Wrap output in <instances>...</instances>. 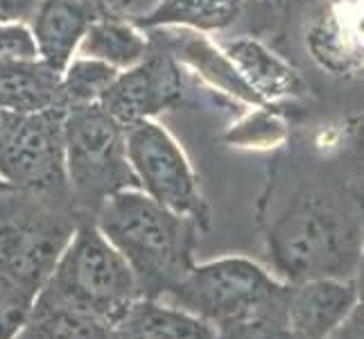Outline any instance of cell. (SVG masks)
I'll list each match as a JSON object with an SVG mask.
<instances>
[{
	"instance_id": "cell-8",
	"label": "cell",
	"mask_w": 364,
	"mask_h": 339,
	"mask_svg": "<svg viewBox=\"0 0 364 339\" xmlns=\"http://www.w3.org/2000/svg\"><path fill=\"white\" fill-rule=\"evenodd\" d=\"M127 158L138 190L177 215L208 226V206L191 158L166 127L143 120L127 127Z\"/></svg>"
},
{
	"instance_id": "cell-10",
	"label": "cell",
	"mask_w": 364,
	"mask_h": 339,
	"mask_svg": "<svg viewBox=\"0 0 364 339\" xmlns=\"http://www.w3.org/2000/svg\"><path fill=\"white\" fill-rule=\"evenodd\" d=\"M306 43L323 70L344 77L364 72V0H323Z\"/></svg>"
},
{
	"instance_id": "cell-27",
	"label": "cell",
	"mask_w": 364,
	"mask_h": 339,
	"mask_svg": "<svg viewBox=\"0 0 364 339\" xmlns=\"http://www.w3.org/2000/svg\"><path fill=\"white\" fill-rule=\"evenodd\" d=\"M360 161L364 166V122H362V131H360Z\"/></svg>"
},
{
	"instance_id": "cell-19",
	"label": "cell",
	"mask_w": 364,
	"mask_h": 339,
	"mask_svg": "<svg viewBox=\"0 0 364 339\" xmlns=\"http://www.w3.org/2000/svg\"><path fill=\"white\" fill-rule=\"evenodd\" d=\"M114 66L97 61L91 57L75 55L70 64L61 70V102L64 107H86V104H100L109 86L118 77Z\"/></svg>"
},
{
	"instance_id": "cell-25",
	"label": "cell",
	"mask_w": 364,
	"mask_h": 339,
	"mask_svg": "<svg viewBox=\"0 0 364 339\" xmlns=\"http://www.w3.org/2000/svg\"><path fill=\"white\" fill-rule=\"evenodd\" d=\"M86 3H91L102 16H122V11L132 5V0H86Z\"/></svg>"
},
{
	"instance_id": "cell-11",
	"label": "cell",
	"mask_w": 364,
	"mask_h": 339,
	"mask_svg": "<svg viewBox=\"0 0 364 339\" xmlns=\"http://www.w3.org/2000/svg\"><path fill=\"white\" fill-rule=\"evenodd\" d=\"M358 287L348 279H315L290 287L285 323L304 339H328L353 306Z\"/></svg>"
},
{
	"instance_id": "cell-26",
	"label": "cell",
	"mask_w": 364,
	"mask_h": 339,
	"mask_svg": "<svg viewBox=\"0 0 364 339\" xmlns=\"http://www.w3.org/2000/svg\"><path fill=\"white\" fill-rule=\"evenodd\" d=\"M362 224H364V217H362ZM358 298H364V242H362V256H360V265H358Z\"/></svg>"
},
{
	"instance_id": "cell-1",
	"label": "cell",
	"mask_w": 364,
	"mask_h": 339,
	"mask_svg": "<svg viewBox=\"0 0 364 339\" xmlns=\"http://www.w3.org/2000/svg\"><path fill=\"white\" fill-rule=\"evenodd\" d=\"M93 224L129 265L143 298H161L183 279L195 265V249L204 231L138 188L105 199Z\"/></svg>"
},
{
	"instance_id": "cell-17",
	"label": "cell",
	"mask_w": 364,
	"mask_h": 339,
	"mask_svg": "<svg viewBox=\"0 0 364 339\" xmlns=\"http://www.w3.org/2000/svg\"><path fill=\"white\" fill-rule=\"evenodd\" d=\"M224 57L254 95L276 97L292 89L294 72L254 39H235L224 45Z\"/></svg>"
},
{
	"instance_id": "cell-24",
	"label": "cell",
	"mask_w": 364,
	"mask_h": 339,
	"mask_svg": "<svg viewBox=\"0 0 364 339\" xmlns=\"http://www.w3.org/2000/svg\"><path fill=\"white\" fill-rule=\"evenodd\" d=\"M328 339H364V298H358L353 310L337 325Z\"/></svg>"
},
{
	"instance_id": "cell-4",
	"label": "cell",
	"mask_w": 364,
	"mask_h": 339,
	"mask_svg": "<svg viewBox=\"0 0 364 339\" xmlns=\"http://www.w3.org/2000/svg\"><path fill=\"white\" fill-rule=\"evenodd\" d=\"M287 296L290 287L272 279L254 260L229 256L193 265L159 301L224 328L249 319L285 323Z\"/></svg>"
},
{
	"instance_id": "cell-5",
	"label": "cell",
	"mask_w": 364,
	"mask_h": 339,
	"mask_svg": "<svg viewBox=\"0 0 364 339\" xmlns=\"http://www.w3.org/2000/svg\"><path fill=\"white\" fill-rule=\"evenodd\" d=\"M64 149L73 208L82 220H93L111 195L138 188L127 158V127L100 104L66 109Z\"/></svg>"
},
{
	"instance_id": "cell-16",
	"label": "cell",
	"mask_w": 364,
	"mask_h": 339,
	"mask_svg": "<svg viewBox=\"0 0 364 339\" xmlns=\"http://www.w3.org/2000/svg\"><path fill=\"white\" fill-rule=\"evenodd\" d=\"M149 50V39L141 28L122 16H97L77 48V55L91 57L114 66L116 70H127L138 64Z\"/></svg>"
},
{
	"instance_id": "cell-18",
	"label": "cell",
	"mask_w": 364,
	"mask_h": 339,
	"mask_svg": "<svg viewBox=\"0 0 364 339\" xmlns=\"http://www.w3.org/2000/svg\"><path fill=\"white\" fill-rule=\"evenodd\" d=\"M105 321L77 310L34 301L32 315L16 339H109Z\"/></svg>"
},
{
	"instance_id": "cell-23",
	"label": "cell",
	"mask_w": 364,
	"mask_h": 339,
	"mask_svg": "<svg viewBox=\"0 0 364 339\" xmlns=\"http://www.w3.org/2000/svg\"><path fill=\"white\" fill-rule=\"evenodd\" d=\"M41 0H0V23H30Z\"/></svg>"
},
{
	"instance_id": "cell-6",
	"label": "cell",
	"mask_w": 364,
	"mask_h": 339,
	"mask_svg": "<svg viewBox=\"0 0 364 339\" xmlns=\"http://www.w3.org/2000/svg\"><path fill=\"white\" fill-rule=\"evenodd\" d=\"M82 217L36 195H0V274L34 294L53 274Z\"/></svg>"
},
{
	"instance_id": "cell-2",
	"label": "cell",
	"mask_w": 364,
	"mask_h": 339,
	"mask_svg": "<svg viewBox=\"0 0 364 339\" xmlns=\"http://www.w3.org/2000/svg\"><path fill=\"white\" fill-rule=\"evenodd\" d=\"M362 242V217L323 190L294 197L267 231L274 267L292 283L348 279L358 271Z\"/></svg>"
},
{
	"instance_id": "cell-15",
	"label": "cell",
	"mask_w": 364,
	"mask_h": 339,
	"mask_svg": "<svg viewBox=\"0 0 364 339\" xmlns=\"http://www.w3.org/2000/svg\"><path fill=\"white\" fill-rule=\"evenodd\" d=\"M247 0H159L143 14L129 18L143 32L159 28H186L199 32L224 30L237 18Z\"/></svg>"
},
{
	"instance_id": "cell-13",
	"label": "cell",
	"mask_w": 364,
	"mask_h": 339,
	"mask_svg": "<svg viewBox=\"0 0 364 339\" xmlns=\"http://www.w3.org/2000/svg\"><path fill=\"white\" fill-rule=\"evenodd\" d=\"M109 339H218V328L159 298H138L109 328Z\"/></svg>"
},
{
	"instance_id": "cell-12",
	"label": "cell",
	"mask_w": 364,
	"mask_h": 339,
	"mask_svg": "<svg viewBox=\"0 0 364 339\" xmlns=\"http://www.w3.org/2000/svg\"><path fill=\"white\" fill-rule=\"evenodd\" d=\"M97 16L102 14L86 0H41L30 21L39 59L61 72L77 55L86 30Z\"/></svg>"
},
{
	"instance_id": "cell-14",
	"label": "cell",
	"mask_w": 364,
	"mask_h": 339,
	"mask_svg": "<svg viewBox=\"0 0 364 339\" xmlns=\"http://www.w3.org/2000/svg\"><path fill=\"white\" fill-rule=\"evenodd\" d=\"M59 75L41 59L0 61V113H32L64 107Z\"/></svg>"
},
{
	"instance_id": "cell-20",
	"label": "cell",
	"mask_w": 364,
	"mask_h": 339,
	"mask_svg": "<svg viewBox=\"0 0 364 339\" xmlns=\"http://www.w3.org/2000/svg\"><path fill=\"white\" fill-rule=\"evenodd\" d=\"M36 294L0 274V339H16L28 323Z\"/></svg>"
},
{
	"instance_id": "cell-28",
	"label": "cell",
	"mask_w": 364,
	"mask_h": 339,
	"mask_svg": "<svg viewBox=\"0 0 364 339\" xmlns=\"http://www.w3.org/2000/svg\"><path fill=\"white\" fill-rule=\"evenodd\" d=\"M7 190H11V188L5 183V181H0V195H3V193H7Z\"/></svg>"
},
{
	"instance_id": "cell-3",
	"label": "cell",
	"mask_w": 364,
	"mask_h": 339,
	"mask_svg": "<svg viewBox=\"0 0 364 339\" xmlns=\"http://www.w3.org/2000/svg\"><path fill=\"white\" fill-rule=\"evenodd\" d=\"M141 298L136 279L93 220H82L36 301L114 325Z\"/></svg>"
},
{
	"instance_id": "cell-9",
	"label": "cell",
	"mask_w": 364,
	"mask_h": 339,
	"mask_svg": "<svg viewBox=\"0 0 364 339\" xmlns=\"http://www.w3.org/2000/svg\"><path fill=\"white\" fill-rule=\"evenodd\" d=\"M183 99V77L179 59L166 43L149 41L147 55L127 70H120L105 97L100 99L111 118L122 127L154 120L177 109Z\"/></svg>"
},
{
	"instance_id": "cell-21",
	"label": "cell",
	"mask_w": 364,
	"mask_h": 339,
	"mask_svg": "<svg viewBox=\"0 0 364 339\" xmlns=\"http://www.w3.org/2000/svg\"><path fill=\"white\" fill-rule=\"evenodd\" d=\"M39 50L30 23H0V61H36Z\"/></svg>"
},
{
	"instance_id": "cell-7",
	"label": "cell",
	"mask_w": 364,
	"mask_h": 339,
	"mask_svg": "<svg viewBox=\"0 0 364 339\" xmlns=\"http://www.w3.org/2000/svg\"><path fill=\"white\" fill-rule=\"evenodd\" d=\"M64 120L66 107L0 113V181L11 190L73 208L66 179Z\"/></svg>"
},
{
	"instance_id": "cell-22",
	"label": "cell",
	"mask_w": 364,
	"mask_h": 339,
	"mask_svg": "<svg viewBox=\"0 0 364 339\" xmlns=\"http://www.w3.org/2000/svg\"><path fill=\"white\" fill-rule=\"evenodd\" d=\"M218 339H304L283 321L249 319L218 328Z\"/></svg>"
}]
</instances>
